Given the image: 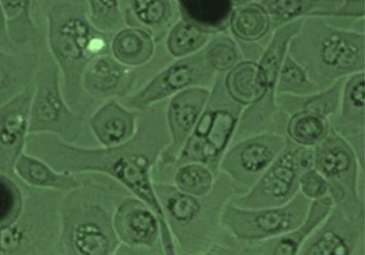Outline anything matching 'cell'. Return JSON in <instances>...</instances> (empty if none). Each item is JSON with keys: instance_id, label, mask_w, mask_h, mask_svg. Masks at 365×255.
<instances>
[{"instance_id": "37", "label": "cell", "mask_w": 365, "mask_h": 255, "mask_svg": "<svg viewBox=\"0 0 365 255\" xmlns=\"http://www.w3.org/2000/svg\"><path fill=\"white\" fill-rule=\"evenodd\" d=\"M319 90L304 68L292 58L288 51L280 67L276 84V95L307 96Z\"/></svg>"}, {"instance_id": "18", "label": "cell", "mask_w": 365, "mask_h": 255, "mask_svg": "<svg viewBox=\"0 0 365 255\" xmlns=\"http://www.w3.org/2000/svg\"><path fill=\"white\" fill-rule=\"evenodd\" d=\"M136 68L125 66L110 53L97 56L87 64L81 78L84 93L91 103L123 100L135 89Z\"/></svg>"}, {"instance_id": "3", "label": "cell", "mask_w": 365, "mask_h": 255, "mask_svg": "<svg viewBox=\"0 0 365 255\" xmlns=\"http://www.w3.org/2000/svg\"><path fill=\"white\" fill-rule=\"evenodd\" d=\"M46 18L48 52L61 71L64 96L75 111L86 117L93 103L81 86L84 68L97 56L110 53L113 35L94 28L86 9L70 0L54 2Z\"/></svg>"}, {"instance_id": "39", "label": "cell", "mask_w": 365, "mask_h": 255, "mask_svg": "<svg viewBox=\"0 0 365 255\" xmlns=\"http://www.w3.org/2000/svg\"><path fill=\"white\" fill-rule=\"evenodd\" d=\"M23 202L22 183L13 176L0 173V227L11 224L19 217Z\"/></svg>"}, {"instance_id": "17", "label": "cell", "mask_w": 365, "mask_h": 255, "mask_svg": "<svg viewBox=\"0 0 365 255\" xmlns=\"http://www.w3.org/2000/svg\"><path fill=\"white\" fill-rule=\"evenodd\" d=\"M210 97V88L193 87L174 95L165 110L168 145L159 159V165L174 166L182 147L190 137Z\"/></svg>"}, {"instance_id": "9", "label": "cell", "mask_w": 365, "mask_h": 255, "mask_svg": "<svg viewBox=\"0 0 365 255\" xmlns=\"http://www.w3.org/2000/svg\"><path fill=\"white\" fill-rule=\"evenodd\" d=\"M311 201L298 192L291 201L276 207L249 209L227 202L220 225L237 241L254 244L294 230L304 220Z\"/></svg>"}, {"instance_id": "44", "label": "cell", "mask_w": 365, "mask_h": 255, "mask_svg": "<svg viewBox=\"0 0 365 255\" xmlns=\"http://www.w3.org/2000/svg\"><path fill=\"white\" fill-rule=\"evenodd\" d=\"M29 5L32 6V3H34V0H27Z\"/></svg>"}, {"instance_id": "20", "label": "cell", "mask_w": 365, "mask_h": 255, "mask_svg": "<svg viewBox=\"0 0 365 255\" xmlns=\"http://www.w3.org/2000/svg\"><path fill=\"white\" fill-rule=\"evenodd\" d=\"M364 71L345 78L340 107L330 123L335 132L344 137L356 152L360 165H364L365 125Z\"/></svg>"}, {"instance_id": "5", "label": "cell", "mask_w": 365, "mask_h": 255, "mask_svg": "<svg viewBox=\"0 0 365 255\" xmlns=\"http://www.w3.org/2000/svg\"><path fill=\"white\" fill-rule=\"evenodd\" d=\"M22 186L21 214L0 227V255L58 254L63 192Z\"/></svg>"}, {"instance_id": "2", "label": "cell", "mask_w": 365, "mask_h": 255, "mask_svg": "<svg viewBox=\"0 0 365 255\" xmlns=\"http://www.w3.org/2000/svg\"><path fill=\"white\" fill-rule=\"evenodd\" d=\"M127 195L129 192L118 183L96 173H89L80 187L65 192L61 202L58 254H116L120 243L114 230L113 214Z\"/></svg>"}, {"instance_id": "35", "label": "cell", "mask_w": 365, "mask_h": 255, "mask_svg": "<svg viewBox=\"0 0 365 255\" xmlns=\"http://www.w3.org/2000/svg\"><path fill=\"white\" fill-rule=\"evenodd\" d=\"M175 167L173 185L179 191L195 197H204L213 191L218 175L210 167L198 162L184 163Z\"/></svg>"}, {"instance_id": "29", "label": "cell", "mask_w": 365, "mask_h": 255, "mask_svg": "<svg viewBox=\"0 0 365 255\" xmlns=\"http://www.w3.org/2000/svg\"><path fill=\"white\" fill-rule=\"evenodd\" d=\"M265 6L274 28L312 18H334L342 0H257Z\"/></svg>"}, {"instance_id": "10", "label": "cell", "mask_w": 365, "mask_h": 255, "mask_svg": "<svg viewBox=\"0 0 365 255\" xmlns=\"http://www.w3.org/2000/svg\"><path fill=\"white\" fill-rule=\"evenodd\" d=\"M303 21L304 19L293 21L274 29L257 61L266 88L265 97L243 110L233 142L254 134L269 132L270 128L276 124L279 114L276 103L277 80L292 39L299 31Z\"/></svg>"}, {"instance_id": "23", "label": "cell", "mask_w": 365, "mask_h": 255, "mask_svg": "<svg viewBox=\"0 0 365 255\" xmlns=\"http://www.w3.org/2000/svg\"><path fill=\"white\" fill-rule=\"evenodd\" d=\"M41 58L38 51L0 48V107L34 85Z\"/></svg>"}, {"instance_id": "21", "label": "cell", "mask_w": 365, "mask_h": 255, "mask_svg": "<svg viewBox=\"0 0 365 255\" xmlns=\"http://www.w3.org/2000/svg\"><path fill=\"white\" fill-rule=\"evenodd\" d=\"M140 113L118 100L104 101L89 118L91 132L101 147L122 145L135 135Z\"/></svg>"}, {"instance_id": "1", "label": "cell", "mask_w": 365, "mask_h": 255, "mask_svg": "<svg viewBox=\"0 0 365 255\" xmlns=\"http://www.w3.org/2000/svg\"><path fill=\"white\" fill-rule=\"evenodd\" d=\"M160 104L140 113L135 135L122 145L89 148L50 134H29L26 152L44 160L57 171L96 173L118 183L155 212L161 224L164 254L174 255L178 254L177 246L166 224L153 179V169L169 142L165 109Z\"/></svg>"}, {"instance_id": "8", "label": "cell", "mask_w": 365, "mask_h": 255, "mask_svg": "<svg viewBox=\"0 0 365 255\" xmlns=\"http://www.w3.org/2000/svg\"><path fill=\"white\" fill-rule=\"evenodd\" d=\"M34 87L29 134H50L68 143L76 142L83 133L86 117L68 103L61 71L50 52L41 53Z\"/></svg>"}, {"instance_id": "19", "label": "cell", "mask_w": 365, "mask_h": 255, "mask_svg": "<svg viewBox=\"0 0 365 255\" xmlns=\"http://www.w3.org/2000/svg\"><path fill=\"white\" fill-rule=\"evenodd\" d=\"M34 85L0 107V173L15 176V166L26 152Z\"/></svg>"}, {"instance_id": "40", "label": "cell", "mask_w": 365, "mask_h": 255, "mask_svg": "<svg viewBox=\"0 0 365 255\" xmlns=\"http://www.w3.org/2000/svg\"><path fill=\"white\" fill-rule=\"evenodd\" d=\"M299 192L311 202L326 197L329 195L327 179L315 168L309 169L299 175Z\"/></svg>"}, {"instance_id": "27", "label": "cell", "mask_w": 365, "mask_h": 255, "mask_svg": "<svg viewBox=\"0 0 365 255\" xmlns=\"http://www.w3.org/2000/svg\"><path fill=\"white\" fill-rule=\"evenodd\" d=\"M158 41L142 28L125 26L110 38V53L125 66L138 68L154 58Z\"/></svg>"}, {"instance_id": "26", "label": "cell", "mask_w": 365, "mask_h": 255, "mask_svg": "<svg viewBox=\"0 0 365 255\" xmlns=\"http://www.w3.org/2000/svg\"><path fill=\"white\" fill-rule=\"evenodd\" d=\"M126 26L145 29L159 42L178 15L175 0H126ZM179 17V15H178Z\"/></svg>"}, {"instance_id": "38", "label": "cell", "mask_w": 365, "mask_h": 255, "mask_svg": "<svg viewBox=\"0 0 365 255\" xmlns=\"http://www.w3.org/2000/svg\"><path fill=\"white\" fill-rule=\"evenodd\" d=\"M88 21L98 31L113 35L125 27L122 0H84Z\"/></svg>"}, {"instance_id": "11", "label": "cell", "mask_w": 365, "mask_h": 255, "mask_svg": "<svg viewBox=\"0 0 365 255\" xmlns=\"http://www.w3.org/2000/svg\"><path fill=\"white\" fill-rule=\"evenodd\" d=\"M314 149V168L327 179L329 196L334 204L364 205L360 189V169L364 171V167L350 143L331 126L327 136Z\"/></svg>"}, {"instance_id": "43", "label": "cell", "mask_w": 365, "mask_h": 255, "mask_svg": "<svg viewBox=\"0 0 365 255\" xmlns=\"http://www.w3.org/2000/svg\"><path fill=\"white\" fill-rule=\"evenodd\" d=\"M232 1L234 3V6H237L245 4V3L254 1V0H232Z\"/></svg>"}, {"instance_id": "6", "label": "cell", "mask_w": 365, "mask_h": 255, "mask_svg": "<svg viewBox=\"0 0 365 255\" xmlns=\"http://www.w3.org/2000/svg\"><path fill=\"white\" fill-rule=\"evenodd\" d=\"M155 189L178 254H204L210 249L227 202L225 197H213V191L204 197H195L163 182H155Z\"/></svg>"}, {"instance_id": "25", "label": "cell", "mask_w": 365, "mask_h": 255, "mask_svg": "<svg viewBox=\"0 0 365 255\" xmlns=\"http://www.w3.org/2000/svg\"><path fill=\"white\" fill-rule=\"evenodd\" d=\"M272 18L262 3L254 0L245 4L235 6L228 23L227 31L236 39L240 48L255 46L259 53L262 45L268 43L274 31Z\"/></svg>"}, {"instance_id": "34", "label": "cell", "mask_w": 365, "mask_h": 255, "mask_svg": "<svg viewBox=\"0 0 365 255\" xmlns=\"http://www.w3.org/2000/svg\"><path fill=\"white\" fill-rule=\"evenodd\" d=\"M212 35L178 18L165 34V48L174 60L188 57L204 50Z\"/></svg>"}, {"instance_id": "24", "label": "cell", "mask_w": 365, "mask_h": 255, "mask_svg": "<svg viewBox=\"0 0 365 255\" xmlns=\"http://www.w3.org/2000/svg\"><path fill=\"white\" fill-rule=\"evenodd\" d=\"M15 176L29 187L68 192L80 187L89 178V173H70L57 171L44 160L24 152L15 166Z\"/></svg>"}, {"instance_id": "28", "label": "cell", "mask_w": 365, "mask_h": 255, "mask_svg": "<svg viewBox=\"0 0 365 255\" xmlns=\"http://www.w3.org/2000/svg\"><path fill=\"white\" fill-rule=\"evenodd\" d=\"M179 18L212 36L227 31L232 0H175Z\"/></svg>"}, {"instance_id": "15", "label": "cell", "mask_w": 365, "mask_h": 255, "mask_svg": "<svg viewBox=\"0 0 365 255\" xmlns=\"http://www.w3.org/2000/svg\"><path fill=\"white\" fill-rule=\"evenodd\" d=\"M113 227L120 243L116 254H164L159 218L135 196L127 195L117 204Z\"/></svg>"}, {"instance_id": "31", "label": "cell", "mask_w": 365, "mask_h": 255, "mask_svg": "<svg viewBox=\"0 0 365 255\" xmlns=\"http://www.w3.org/2000/svg\"><path fill=\"white\" fill-rule=\"evenodd\" d=\"M345 78L336 81L331 86L317 91L307 96H292V95H276V103L279 111L286 117L298 110L309 111L330 120L336 115Z\"/></svg>"}, {"instance_id": "33", "label": "cell", "mask_w": 365, "mask_h": 255, "mask_svg": "<svg viewBox=\"0 0 365 255\" xmlns=\"http://www.w3.org/2000/svg\"><path fill=\"white\" fill-rule=\"evenodd\" d=\"M331 126L327 118L298 110L287 117L285 136L296 145L314 148L327 136Z\"/></svg>"}, {"instance_id": "22", "label": "cell", "mask_w": 365, "mask_h": 255, "mask_svg": "<svg viewBox=\"0 0 365 255\" xmlns=\"http://www.w3.org/2000/svg\"><path fill=\"white\" fill-rule=\"evenodd\" d=\"M334 202L330 196L312 201L307 215L302 224L289 233L269 240L249 244V254L293 255L299 254L305 241L314 233L330 214Z\"/></svg>"}, {"instance_id": "36", "label": "cell", "mask_w": 365, "mask_h": 255, "mask_svg": "<svg viewBox=\"0 0 365 255\" xmlns=\"http://www.w3.org/2000/svg\"><path fill=\"white\" fill-rule=\"evenodd\" d=\"M205 61L217 74H225L244 60L239 43L228 31L212 36L204 48Z\"/></svg>"}, {"instance_id": "12", "label": "cell", "mask_w": 365, "mask_h": 255, "mask_svg": "<svg viewBox=\"0 0 365 255\" xmlns=\"http://www.w3.org/2000/svg\"><path fill=\"white\" fill-rule=\"evenodd\" d=\"M217 73L205 61L204 51L175 60L163 68L135 93L123 99L130 109L143 113L174 95L193 87L213 86Z\"/></svg>"}, {"instance_id": "7", "label": "cell", "mask_w": 365, "mask_h": 255, "mask_svg": "<svg viewBox=\"0 0 365 255\" xmlns=\"http://www.w3.org/2000/svg\"><path fill=\"white\" fill-rule=\"evenodd\" d=\"M244 109L228 96L223 74H217L207 106L174 166L202 163L218 175L221 159L232 142Z\"/></svg>"}, {"instance_id": "16", "label": "cell", "mask_w": 365, "mask_h": 255, "mask_svg": "<svg viewBox=\"0 0 365 255\" xmlns=\"http://www.w3.org/2000/svg\"><path fill=\"white\" fill-rule=\"evenodd\" d=\"M296 145L287 138L285 148L250 189L232 198L242 208L276 207L287 204L299 192V173L297 168Z\"/></svg>"}, {"instance_id": "32", "label": "cell", "mask_w": 365, "mask_h": 255, "mask_svg": "<svg viewBox=\"0 0 365 255\" xmlns=\"http://www.w3.org/2000/svg\"><path fill=\"white\" fill-rule=\"evenodd\" d=\"M9 38L17 50H27L40 37L32 17V6L27 0H0Z\"/></svg>"}, {"instance_id": "4", "label": "cell", "mask_w": 365, "mask_h": 255, "mask_svg": "<svg viewBox=\"0 0 365 255\" xmlns=\"http://www.w3.org/2000/svg\"><path fill=\"white\" fill-rule=\"evenodd\" d=\"M289 53L304 68L319 90L364 71V31L329 22L304 19L292 39Z\"/></svg>"}, {"instance_id": "42", "label": "cell", "mask_w": 365, "mask_h": 255, "mask_svg": "<svg viewBox=\"0 0 365 255\" xmlns=\"http://www.w3.org/2000/svg\"><path fill=\"white\" fill-rule=\"evenodd\" d=\"M0 48L8 51H16L17 48L12 45L11 39L9 38L8 28L4 17V13L2 11L1 3H0Z\"/></svg>"}, {"instance_id": "13", "label": "cell", "mask_w": 365, "mask_h": 255, "mask_svg": "<svg viewBox=\"0 0 365 255\" xmlns=\"http://www.w3.org/2000/svg\"><path fill=\"white\" fill-rule=\"evenodd\" d=\"M284 134H254L228 147L218 171L240 187L250 189L285 148Z\"/></svg>"}, {"instance_id": "14", "label": "cell", "mask_w": 365, "mask_h": 255, "mask_svg": "<svg viewBox=\"0 0 365 255\" xmlns=\"http://www.w3.org/2000/svg\"><path fill=\"white\" fill-rule=\"evenodd\" d=\"M364 247V206L334 204L330 214L302 244L299 254H357Z\"/></svg>"}, {"instance_id": "30", "label": "cell", "mask_w": 365, "mask_h": 255, "mask_svg": "<svg viewBox=\"0 0 365 255\" xmlns=\"http://www.w3.org/2000/svg\"><path fill=\"white\" fill-rule=\"evenodd\" d=\"M223 84L228 96L244 108L259 103L266 95L257 61L242 60L223 74Z\"/></svg>"}, {"instance_id": "41", "label": "cell", "mask_w": 365, "mask_h": 255, "mask_svg": "<svg viewBox=\"0 0 365 255\" xmlns=\"http://www.w3.org/2000/svg\"><path fill=\"white\" fill-rule=\"evenodd\" d=\"M364 15L365 0H342L334 19L351 22L354 25L364 26Z\"/></svg>"}]
</instances>
